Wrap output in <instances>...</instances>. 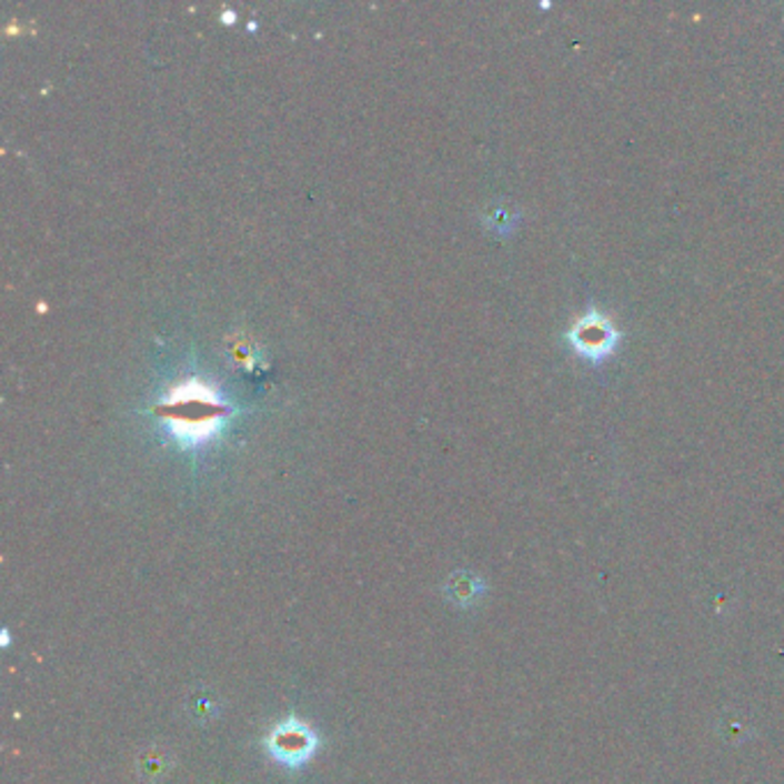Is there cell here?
I'll return each instance as SVG.
<instances>
[{
  "instance_id": "3",
  "label": "cell",
  "mask_w": 784,
  "mask_h": 784,
  "mask_svg": "<svg viewBox=\"0 0 784 784\" xmlns=\"http://www.w3.org/2000/svg\"><path fill=\"white\" fill-rule=\"evenodd\" d=\"M485 594V582L474 575L472 571H459L449 575L444 584V596L449 603L459 607H472L476 605Z\"/></svg>"
},
{
  "instance_id": "2",
  "label": "cell",
  "mask_w": 784,
  "mask_h": 784,
  "mask_svg": "<svg viewBox=\"0 0 784 784\" xmlns=\"http://www.w3.org/2000/svg\"><path fill=\"white\" fill-rule=\"evenodd\" d=\"M571 341L580 354L594 359V362H601L603 356H607L614 350L616 332L610 324V320L603 318L601 313H586L573 326Z\"/></svg>"
},
{
  "instance_id": "1",
  "label": "cell",
  "mask_w": 784,
  "mask_h": 784,
  "mask_svg": "<svg viewBox=\"0 0 784 784\" xmlns=\"http://www.w3.org/2000/svg\"><path fill=\"white\" fill-rule=\"evenodd\" d=\"M263 747L272 762L281 764L283 768L298 771L306 766L318 753L320 736L300 715H288L285 721L270 730Z\"/></svg>"
}]
</instances>
